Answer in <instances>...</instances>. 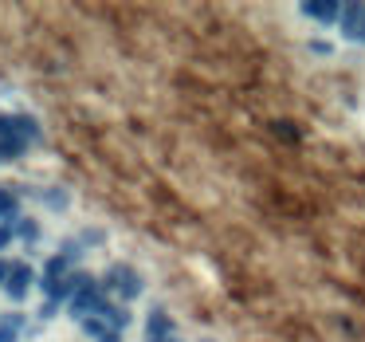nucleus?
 <instances>
[{
  "mask_svg": "<svg viewBox=\"0 0 365 342\" xmlns=\"http://www.w3.org/2000/svg\"><path fill=\"white\" fill-rule=\"evenodd\" d=\"M142 287H145L142 276H138L130 263H114V268L103 276V291H118L122 299H138V295H142Z\"/></svg>",
  "mask_w": 365,
  "mask_h": 342,
  "instance_id": "nucleus-1",
  "label": "nucleus"
},
{
  "mask_svg": "<svg viewBox=\"0 0 365 342\" xmlns=\"http://www.w3.org/2000/svg\"><path fill=\"white\" fill-rule=\"evenodd\" d=\"M9 276H12V263L0 260V283H9Z\"/></svg>",
  "mask_w": 365,
  "mask_h": 342,
  "instance_id": "nucleus-15",
  "label": "nucleus"
},
{
  "mask_svg": "<svg viewBox=\"0 0 365 342\" xmlns=\"http://www.w3.org/2000/svg\"><path fill=\"white\" fill-rule=\"evenodd\" d=\"M28 287H32V268H28L24 260H16V263H12L9 283H4V291H9V299H12V303H20V299L28 295Z\"/></svg>",
  "mask_w": 365,
  "mask_h": 342,
  "instance_id": "nucleus-2",
  "label": "nucleus"
},
{
  "mask_svg": "<svg viewBox=\"0 0 365 342\" xmlns=\"http://www.w3.org/2000/svg\"><path fill=\"white\" fill-rule=\"evenodd\" d=\"M341 32H346V40L365 44V9H346V20H341Z\"/></svg>",
  "mask_w": 365,
  "mask_h": 342,
  "instance_id": "nucleus-3",
  "label": "nucleus"
},
{
  "mask_svg": "<svg viewBox=\"0 0 365 342\" xmlns=\"http://www.w3.org/2000/svg\"><path fill=\"white\" fill-rule=\"evenodd\" d=\"M145 334H150V342H158V338H173V318H169V311H153L150 315V323H145Z\"/></svg>",
  "mask_w": 365,
  "mask_h": 342,
  "instance_id": "nucleus-4",
  "label": "nucleus"
},
{
  "mask_svg": "<svg viewBox=\"0 0 365 342\" xmlns=\"http://www.w3.org/2000/svg\"><path fill=\"white\" fill-rule=\"evenodd\" d=\"M0 216H4V224H16V193L0 189Z\"/></svg>",
  "mask_w": 365,
  "mask_h": 342,
  "instance_id": "nucleus-9",
  "label": "nucleus"
},
{
  "mask_svg": "<svg viewBox=\"0 0 365 342\" xmlns=\"http://www.w3.org/2000/svg\"><path fill=\"white\" fill-rule=\"evenodd\" d=\"M12 240H16V228H12V224H0V252H4Z\"/></svg>",
  "mask_w": 365,
  "mask_h": 342,
  "instance_id": "nucleus-11",
  "label": "nucleus"
},
{
  "mask_svg": "<svg viewBox=\"0 0 365 342\" xmlns=\"http://www.w3.org/2000/svg\"><path fill=\"white\" fill-rule=\"evenodd\" d=\"M40 201L48 208H56V213H63L67 208V189H59V185H51V189H40Z\"/></svg>",
  "mask_w": 365,
  "mask_h": 342,
  "instance_id": "nucleus-8",
  "label": "nucleus"
},
{
  "mask_svg": "<svg viewBox=\"0 0 365 342\" xmlns=\"http://www.w3.org/2000/svg\"><path fill=\"white\" fill-rule=\"evenodd\" d=\"M275 134H283V138H299V130L287 126V122H275Z\"/></svg>",
  "mask_w": 365,
  "mask_h": 342,
  "instance_id": "nucleus-13",
  "label": "nucleus"
},
{
  "mask_svg": "<svg viewBox=\"0 0 365 342\" xmlns=\"http://www.w3.org/2000/svg\"><path fill=\"white\" fill-rule=\"evenodd\" d=\"M83 326L95 334V342H122V331H118V326H110L103 315H98V318H87Z\"/></svg>",
  "mask_w": 365,
  "mask_h": 342,
  "instance_id": "nucleus-5",
  "label": "nucleus"
},
{
  "mask_svg": "<svg viewBox=\"0 0 365 342\" xmlns=\"http://www.w3.org/2000/svg\"><path fill=\"white\" fill-rule=\"evenodd\" d=\"M20 331H24V315H20V311H12V315L0 318V342H16Z\"/></svg>",
  "mask_w": 365,
  "mask_h": 342,
  "instance_id": "nucleus-6",
  "label": "nucleus"
},
{
  "mask_svg": "<svg viewBox=\"0 0 365 342\" xmlns=\"http://www.w3.org/2000/svg\"><path fill=\"white\" fill-rule=\"evenodd\" d=\"M310 51H314V56H334L330 40H310Z\"/></svg>",
  "mask_w": 365,
  "mask_h": 342,
  "instance_id": "nucleus-12",
  "label": "nucleus"
},
{
  "mask_svg": "<svg viewBox=\"0 0 365 342\" xmlns=\"http://www.w3.org/2000/svg\"><path fill=\"white\" fill-rule=\"evenodd\" d=\"M302 12H307V16H314L318 24H334V20H338L346 9H338V4H302Z\"/></svg>",
  "mask_w": 365,
  "mask_h": 342,
  "instance_id": "nucleus-7",
  "label": "nucleus"
},
{
  "mask_svg": "<svg viewBox=\"0 0 365 342\" xmlns=\"http://www.w3.org/2000/svg\"><path fill=\"white\" fill-rule=\"evenodd\" d=\"M12 228H16V240H24V244H36V236H40V224L36 221H16Z\"/></svg>",
  "mask_w": 365,
  "mask_h": 342,
  "instance_id": "nucleus-10",
  "label": "nucleus"
},
{
  "mask_svg": "<svg viewBox=\"0 0 365 342\" xmlns=\"http://www.w3.org/2000/svg\"><path fill=\"white\" fill-rule=\"evenodd\" d=\"M56 311H59V303H56V299H48V303H43V307H40V318H51V315H56Z\"/></svg>",
  "mask_w": 365,
  "mask_h": 342,
  "instance_id": "nucleus-14",
  "label": "nucleus"
},
{
  "mask_svg": "<svg viewBox=\"0 0 365 342\" xmlns=\"http://www.w3.org/2000/svg\"><path fill=\"white\" fill-rule=\"evenodd\" d=\"M200 342H212V338H200Z\"/></svg>",
  "mask_w": 365,
  "mask_h": 342,
  "instance_id": "nucleus-16",
  "label": "nucleus"
}]
</instances>
